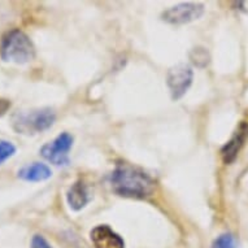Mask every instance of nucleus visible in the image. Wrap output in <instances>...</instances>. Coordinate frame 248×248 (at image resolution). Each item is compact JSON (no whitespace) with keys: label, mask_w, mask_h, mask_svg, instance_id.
Returning <instances> with one entry per match:
<instances>
[{"label":"nucleus","mask_w":248,"mask_h":248,"mask_svg":"<svg viewBox=\"0 0 248 248\" xmlns=\"http://www.w3.org/2000/svg\"><path fill=\"white\" fill-rule=\"evenodd\" d=\"M110 186L116 194L127 198H147L155 191V181L139 168L120 164L110 174Z\"/></svg>","instance_id":"f257e3e1"},{"label":"nucleus","mask_w":248,"mask_h":248,"mask_svg":"<svg viewBox=\"0 0 248 248\" xmlns=\"http://www.w3.org/2000/svg\"><path fill=\"white\" fill-rule=\"evenodd\" d=\"M0 57L5 62L26 64L35 57V47L22 30L13 29L1 38Z\"/></svg>","instance_id":"f03ea898"},{"label":"nucleus","mask_w":248,"mask_h":248,"mask_svg":"<svg viewBox=\"0 0 248 248\" xmlns=\"http://www.w3.org/2000/svg\"><path fill=\"white\" fill-rule=\"evenodd\" d=\"M55 121L56 113L51 108L21 110L12 116V127L18 134L34 135L48 130Z\"/></svg>","instance_id":"7ed1b4c3"},{"label":"nucleus","mask_w":248,"mask_h":248,"mask_svg":"<svg viewBox=\"0 0 248 248\" xmlns=\"http://www.w3.org/2000/svg\"><path fill=\"white\" fill-rule=\"evenodd\" d=\"M72 146L73 137L69 133H61L52 142L46 143L39 152L48 163L57 167H65L69 164V151L72 150Z\"/></svg>","instance_id":"20e7f679"},{"label":"nucleus","mask_w":248,"mask_h":248,"mask_svg":"<svg viewBox=\"0 0 248 248\" xmlns=\"http://www.w3.org/2000/svg\"><path fill=\"white\" fill-rule=\"evenodd\" d=\"M194 72L187 64H177L168 70L167 83L173 100H179L190 89Z\"/></svg>","instance_id":"39448f33"},{"label":"nucleus","mask_w":248,"mask_h":248,"mask_svg":"<svg viewBox=\"0 0 248 248\" xmlns=\"http://www.w3.org/2000/svg\"><path fill=\"white\" fill-rule=\"evenodd\" d=\"M204 15V5L200 3H181L164 11L161 15L165 22L170 25H185L199 20Z\"/></svg>","instance_id":"423d86ee"},{"label":"nucleus","mask_w":248,"mask_h":248,"mask_svg":"<svg viewBox=\"0 0 248 248\" xmlns=\"http://www.w3.org/2000/svg\"><path fill=\"white\" fill-rule=\"evenodd\" d=\"M91 243L95 248H125V242L108 225H99L90 232Z\"/></svg>","instance_id":"0eeeda50"},{"label":"nucleus","mask_w":248,"mask_h":248,"mask_svg":"<svg viewBox=\"0 0 248 248\" xmlns=\"http://www.w3.org/2000/svg\"><path fill=\"white\" fill-rule=\"evenodd\" d=\"M248 138V124L242 122L238 127V130L234 133L232 139L221 148V156L225 164H232L236 159V156L244 146V143Z\"/></svg>","instance_id":"6e6552de"},{"label":"nucleus","mask_w":248,"mask_h":248,"mask_svg":"<svg viewBox=\"0 0 248 248\" xmlns=\"http://www.w3.org/2000/svg\"><path fill=\"white\" fill-rule=\"evenodd\" d=\"M52 170L47 164L33 163L28 164L17 171V177L25 182H43L51 178Z\"/></svg>","instance_id":"1a4fd4ad"},{"label":"nucleus","mask_w":248,"mask_h":248,"mask_svg":"<svg viewBox=\"0 0 248 248\" xmlns=\"http://www.w3.org/2000/svg\"><path fill=\"white\" fill-rule=\"evenodd\" d=\"M66 202L69 204L70 209L73 211H81L89 204L90 194L87 186L82 181H77L70 186L66 194Z\"/></svg>","instance_id":"9d476101"},{"label":"nucleus","mask_w":248,"mask_h":248,"mask_svg":"<svg viewBox=\"0 0 248 248\" xmlns=\"http://www.w3.org/2000/svg\"><path fill=\"white\" fill-rule=\"evenodd\" d=\"M190 60L198 68H205L209 64L211 57H209L207 49L203 47H196V48L191 49V52H190Z\"/></svg>","instance_id":"9b49d317"},{"label":"nucleus","mask_w":248,"mask_h":248,"mask_svg":"<svg viewBox=\"0 0 248 248\" xmlns=\"http://www.w3.org/2000/svg\"><path fill=\"white\" fill-rule=\"evenodd\" d=\"M212 248H236L235 236L230 232H225L217 236L212 244Z\"/></svg>","instance_id":"f8f14e48"},{"label":"nucleus","mask_w":248,"mask_h":248,"mask_svg":"<svg viewBox=\"0 0 248 248\" xmlns=\"http://www.w3.org/2000/svg\"><path fill=\"white\" fill-rule=\"evenodd\" d=\"M15 154H16V146L8 140L0 139V165L11 159Z\"/></svg>","instance_id":"ddd939ff"},{"label":"nucleus","mask_w":248,"mask_h":248,"mask_svg":"<svg viewBox=\"0 0 248 248\" xmlns=\"http://www.w3.org/2000/svg\"><path fill=\"white\" fill-rule=\"evenodd\" d=\"M30 248H52V246L46 240L45 236L37 234L31 239V246H30Z\"/></svg>","instance_id":"4468645a"},{"label":"nucleus","mask_w":248,"mask_h":248,"mask_svg":"<svg viewBox=\"0 0 248 248\" xmlns=\"http://www.w3.org/2000/svg\"><path fill=\"white\" fill-rule=\"evenodd\" d=\"M9 108H11V102L7 100V99L0 98V117L4 116L9 110Z\"/></svg>","instance_id":"2eb2a0df"}]
</instances>
